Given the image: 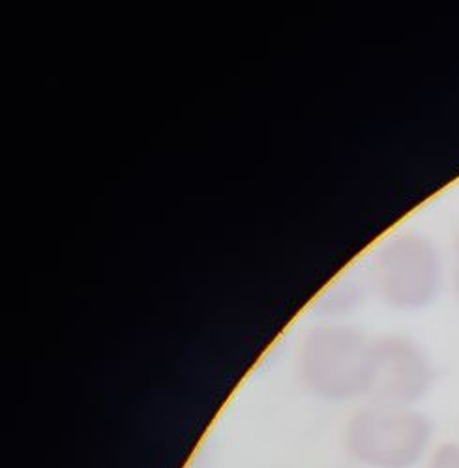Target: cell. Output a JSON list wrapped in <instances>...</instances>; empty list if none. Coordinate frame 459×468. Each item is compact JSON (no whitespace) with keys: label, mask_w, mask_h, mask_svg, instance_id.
Returning a JSON list of instances; mask_svg holds the SVG:
<instances>
[{"label":"cell","mask_w":459,"mask_h":468,"mask_svg":"<svg viewBox=\"0 0 459 468\" xmlns=\"http://www.w3.org/2000/svg\"><path fill=\"white\" fill-rule=\"evenodd\" d=\"M371 341L357 328L334 324L317 328L300 350V373L312 392L326 401L366 396Z\"/></svg>","instance_id":"3957f363"},{"label":"cell","mask_w":459,"mask_h":468,"mask_svg":"<svg viewBox=\"0 0 459 468\" xmlns=\"http://www.w3.org/2000/svg\"><path fill=\"white\" fill-rule=\"evenodd\" d=\"M454 291L459 300V240H457L455 251H454Z\"/></svg>","instance_id":"8992f818"},{"label":"cell","mask_w":459,"mask_h":468,"mask_svg":"<svg viewBox=\"0 0 459 468\" xmlns=\"http://www.w3.org/2000/svg\"><path fill=\"white\" fill-rule=\"evenodd\" d=\"M443 259L437 246L418 232H400L375 251L369 282L377 296L400 311L430 305L443 287Z\"/></svg>","instance_id":"6da1fadb"},{"label":"cell","mask_w":459,"mask_h":468,"mask_svg":"<svg viewBox=\"0 0 459 468\" xmlns=\"http://www.w3.org/2000/svg\"><path fill=\"white\" fill-rule=\"evenodd\" d=\"M433 382V366L426 350L405 335L371 341L366 399L373 405L411 409Z\"/></svg>","instance_id":"277c9868"},{"label":"cell","mask_w":459,"mask_h":468,"mask_svg":"<svg viewBox=\"0 0 459 468\" xmlns=\"http://www.w3.org/2000/svg\"><path fill=\"white\" fill-rule=\"evenodd\" d=\"M430 468H459V444H443L433 453Z\"/></svg>","instance_id":"5b68a950"},{"label":"cell","mask_w":459,"mask_h":468,"mask_svg":"<svg viewBox=\"0 0 459 468\" xmlns=\"http://www.w3.org/2000/svg\"><path fill=\"white\" fill-rule=\"evenodd\" d=\"M432 421L412 409L368 403L346 427V450L369 468H412L428 450Z\"/></svg>","instance_id":"7a4b0ae2"}]
</instances>
